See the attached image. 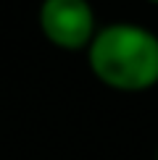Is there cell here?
Returning <instances> with one entry per match:
<instances>
[{
	"label": "cell",
	"instance_id": "1",
	"mask_svg": "<svg viewBox=\"0 0 158 160\" xmlns=\"http://www.w3.org/2000/svg\"><path fill=\"white\" fill-rule=\"evenodd\" d=\"M87 52L92 76L113 92H148L158 84V34L142 24L97 26Z\"/></svg>",
	"mask_w": 158,
	"mask_h": 160
},
{
	"label": "cell",
	"instance_id": "2",
	"mask_svg": "<svg viewBox=\"0 0 158 160\" xmlns=\"http://www.w3.org/2000/svg\"><path fill=\"white\" fill-rule=\"evenodd\" d=\"M37 26L53 48L79 52L90 48L97 18L90 0H42L37 8Z\"/></svg>",
	"mask_w": 158,
	"mask_h": 160
},
{
	"label": "cell",
	"instance_id": "3",
	"mask_svg": "<svg viewBox=\"0 0 158 160\" xmlns=\"http://www.w3.org/2000/svg\"><path fill=\"white\" fill-rule=\"evenodd\" d=\"M148 3H153V5H158V0H148Z\"/></svg>",
	"mask_w": 158,
	"mask_h": 160
},
{
	"label": "cell",
	"instance_id": "4",
	"mask_svg": "<svg viewBox=\"0 0 158 160\" xmlns=\"http://www.w3.org/2000/svg\"><path fill=\"white\" fill-rule=\"evenodd\" d=\"M153 158H155V160H158V147H155V155H153Z\"/></svg>",
	"mask_w": 158,
	"mask_h": 160
}]
</instances>
